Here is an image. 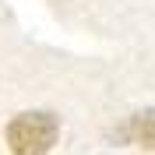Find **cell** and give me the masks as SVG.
I'll return each mask as SVG.
<instances>
[{
    "label": "cell",
    "instance_id": "obj_1",
    "mask_svg": "<svg viewBox=\"0 0 155 155\" xmlns=\"http://www.w3.org/2000/svg\"><path fill=\"white\" fill-rule=\"evenodd\" d=\"M60 127L49 113H21L7 124V145L14 155H46Z\"/></svg>",
    "mask_w": 155,
    "mask_h": 155
},
{
    "label": "cell",
    "instance_id": "obj_2",
    "mask_svg": "<svg viewBox=\"0 0 155 155\" xmlns=\"http://www.w3.org/2000/svg\"><path fill=\"white\" fill-rule=\"evenodd\" d=\"M130 134H134L137 145L145 148H155V109H141L130 124Z\"/></svg>",
    "mask_w": 155,
    "mask_h": 155
}]
</instances>
